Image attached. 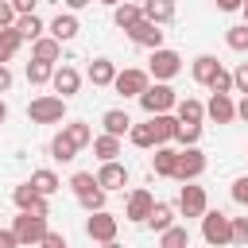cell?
I'll return each instance as SVG.
<instances>
[{
	"mask_svg": "<svg viewBox=\"0 0 248 248\" xmlns=\"http://www.w3.org/2000/svg\"><path fill=\"white\" fill-rule=\"evenodd\" d=\"M128 140H132L136 147H155V132H151V120H147V124H132V128H128Z\"/></svg>",
	"mask_w": 248,
	"mask_h": 248,
	"instance_id": "36",
	"label": "cell"
},
{
	"mask_svg": "<svg viewBox=\"0 0 248 248\" xmlns=\"http://www.w3.org/2000/svg\"><path fill=\"white\" fill-rule=\"evenodd\" d=\"M202 236H205V244H213V248L232 244V217L221 213V209H205V213H202Z\"/></svg>",
	"mask_w": 248,
	"mask_h": 248,
	"instance_id": "1",
	"label": "cell"
},
{
	"mask_svg": "<svg viewBox=\"0 0 248 248\" xmlns=\"http://www.w3.org/2000/svg\"><path fill=\"white\" fill-rule=\"evenodd\" d=\"M174 140H178L182 147H194V143L202 140V124H182V120H178V136H174Z\"/></svg>",
	"mask_w": 248,
	"mask_h": 248,
	"instance_id": "38",
	"label": "cell"
},
{
	"mask_svg": "<svg viewBox=\"0 0 248 248\" xmlns=\"http://www.w3.org/2000/svg\"><path fill=\"white\" fill-rule=\"evenodd\" d=\"M12 23H16V8H12L8 0H0V31H4V27H12Z\"/></svg>",
	"mask_w": 248,
	"mask_h": 248,
	"instance_id": "45",
	"label": "cell"
},
{
	"mask_svg": "<svg viewBox=\"0 0 248 248\" xmlns=\"http://www.w3.org/2000/svg\"><path fill=\"white\" fill-rule=\"evenodd\" d=\"M50 74H54V62H39V58L27 62V81H31V85H46Z\"/></svg>",
	"mask_w": 248,
	"mask_h": 248,
	"instance_id": "34",
	"label": "cell"
},
{
	"mask_svg": "<svg viewBox=\"0 0 248 248\" xmlns=\"http://www.w3.org/2000/svg\"><path fill=\"white\" fill-rule=\"evenodd\" d=\"M62 132L74 140V147H78V151H81L85 143H93V128H89L85 120H70V124H62Z\"/></svg>",
	"mask_w": 248,
	"mask_h": 248,
	"instance_id": "31",
	"label": "cell"
},
{
	"mask_svg": "<svg viewBox=\"0 0 248 248\" xmlns=\"http://www.w3.org/2000/svg\"><path fill=\"white\" fill-rule=\"evenodd\" d=\"M209 209V198H205V186H194V182H182L178 190V213L182 217H202Z\"/></svg>",
	"mask_w": 248,
	"mask_h": 248,
	"instance_id": "8",
	"label": "cell"
},
{
	"mask_svg": "<svg viewBox=\"0 0 248 248\" xmlns=\"http://www.w3.org/2000/svg\"><path fill=\"white\" fill-rule=\"evenodd\" d=\"M151 205H155V198H151V190H132L128 194V205H124V217L128 221H136V225H143L147 221V213H151Z\"/></svg>",
	"mask_w": 248,
	"mask_h": 248,
	"instance_id": "13",
	"label": "cell"
},
{
	"mask_svg": "<svg viewBox=\"0 0 248 248\" xmlns=\"http://www.w3.org/2000/svg\"><path fill=\"white\" fill-rule=\"evenodd\" d=\"M12 202L23 209V213H39V217H50V205H46V198L31 186V182H23V186H16L12 190Z\"/></svg>",
	"mask_w": 248,
	"mask_h": 248,
	"instance_id": "9",
	"label": "cell"
},
{
	"mask_svg": "<svg viewBox=\"0 0 248 248\" xmlns=\"http://www.w3.org/2000/svg\"><path fill=\"white\" fill-rule=\"evenodd\" d=\"M31 186H35V190H39L43 198H50V194H54V190L62 186V178H58L54 170H46V167H43V170H35V174H31Z\"/></svg>",
	"mask_w": 248,
	"mask_h": 248,
	"instance_id": "33",
	"label": "cell"
},
{
	"mask_svg": "<svg viewBox=\"0 0 248 248\" xmlns=\"http://www.w3.org/2000/svg\"><path fill=\"white\" fill-rule=\"evenodd\" d=\"M240 8H244V23H248V0H244V4H240Z\"/></svg>",
	"mask_w": 248,
	"mask_h": 248,
	"instance_id": "54",
	"label": "cell"
},
{
	"mask_svg": "<svg viewBox=\"0 0 248 248\" xmlns=\"http://www.w3.org/2000/svg\"><path fill=\"white\" fill-rule=\"evenodd\" d=\"M12 232H16L19 248H35V244L46 236V217H39V213H23V209H19V217H16V225H12Z\"/></svg>",
	"mask_w": 248,
	"mask_h": 248,
	"instance_id": "3",
	"label": "cell"
},
{
	"mask_svg": "<svg viewBox=\"0 0 248 248\" xmlns=\"http://www.w3.org/2000/svg\"><path fill=\"white\" fill-rule=\"evenodd\" d=\"M232 202H236V205H248V174L232 182Z\"/></svg>",
	"mask_w": 248,
	"mask_h": 248,
	"instance_id": "43",
	"label": "cell"
},
{
	"mask_svg": "<svg viewBox=\"0 0 248 248\" xmlns=\"http://www.w3.org/2000/svg\"><path fill=\"white\" fill-rule=\"evenodd\" d=\"M174 116L182 124H202L205 120V105L198 97H182V101H174Z\"/></svg>",
	"mask_w": 248,
	"mask_h": 248,
	"instance_id": "19",
	"label": "cell"
},
{
	"mask_svg": "<svg viewBox=\"0 0 248 248\" xmlns=\"http://www.w3.org/2000/svg\"><path fill=\"white\" fill-rule=\"evenodd\" d=\"M209 89H213V93H232V74H229V70H217L213 81H209Z\"/></svg>",
	"mask_w": 248,
	"mask_h": 248,
	"instance_id": "40",
	"label": "cell"
},
{
	"mask_svg": "<svg viewBox=\"0 0 248 248\" xmlns=\"http://www.w3.org/2000/svg\"><path fill=\"white\" fill-rule=\"evenodd\" d=\"M50 159H58V163H70V159H78V147H74V140H70L66 132H58V136L50 140Z\"/></svg>",
	"mask_w": 248,
	"mask_h": 248,
	"instance_id": "28",
	"label": "cell"
},
{
	"mask_svg": "<svg viewBox=\"0 0 248 248\" xmlns=\"http://www.w3.org/2000/svg\"><path fill=\"white\" fill-rule=\"evenodd\" d=\"M4 120H8V105L0 101V124H4Z\"/></svg>",
	"mask_w": 248,
	"mask_h": 248,
	"instance_id": "52",
	"label": "cell"
},
{
	"mask_svg": "<svg viewBox=\"0 0 248 248\" xmlns=\"http://www.w3.org/2000/svg\"><path fill=\"white\" fill-rule=\"evenodd\" d=\"M78 202H81L89 213H97V209H105V190H101V186H93V190H89V194H81Z\"/></svg>",
	"mask_w": 248,
	"mask_h": 248,
	"instance_id": "39",
	"label": "cell"
},
{
	"mask_svg": "<svg viewBox=\"0 0 248 248\" xmlns=\"http://www.w3.org/2000/svg\"><path fill=\"white\" fill-rule=\"evenodd\" d=\"M159 248H190V232L186 225H170L159 232Z\"/></svg>",
	"mask_w": 248,
	"mask_h": 248,
	"instance_id": "29",
	"label": "cell"
},
{
	"mask_svg": "<svg viewBox=\"0 0 248 248\" xmlns=\"http://www.w3.org/2000/svg\"><path fill=\"white\" fill-rule=\"evenodd\" d=\"M240 4H244V0H217V8H221V12H236Z\"/></svg>",
	"mask_w": 248,
	"mask_h": 248,
	"instance_id": "49",
	"label": "cell"
},
{
	"mask_svg": "<svg viewBox=\"0 0 248 248\" xmlns=\"http://www.w3.org/2000/svg\"><path fill=\"white\" fill-rule=\"evenodd\" d=\"M225 43H229V50L244 54V50H248V23H236V27H229V31H225Z\"/></svg>",
	"mask_w": 248,
	"mask_h": 248,
	"instance_id": "35",
	"label": "cell"
},
{
	"mask_svg": "<svg viewBox=\"0 0 248 248\" xmlns=\"http://www.w3.org/2000/svg\"><path fill=\"white\" fill-rule=\"evenodd\" d=\"M151 132H155V147H159V143H174V136H178V116L155 112V116H151Z\"/></svg>",
	"mask_w": 248,
	"mask_h": 248,
	"instance_id": "17",
	"label": "cell"
},
{
	"mask_svg": "<svg viewBox=\"0 0 248 248\" xmlns=\"http://www.w3.org/2000/svg\"><path fill=\"white\" fill-rule=\"evenodd\" d=\"M101 4H108V8H116V4H120V0H101Z\"/></svg>",
	"mask_w": 248,
	"mask_h": 248,
	"instance_id": "55",
	"label": "cell"
},
{
	"mask_svg": "<svg viewBox=\"0 0 248 248\" xmlns=\"http://www.w3.org/2000/svg\"><path fill=\"white\" fill-rule=\"evenodd\" d=\"M8 4H12V8H16V16H31V12H35V4H39V0H8Z\"/></svg>",
	"mask_w": 248,
	"mask_h": 248,
	"instance_id": "46",
	"label": "cell"
},
{
	"mask_svg": "<svg viewBox=\"0 0 248 248\" xmlns=\"http://www.w3.org/2000/svg\"><path fill=\"white\" fill-rule=\"evenodd\" d=\"M232 89H236V93H248V62H240V66L232 70Z\"/></svg>",
	"mask_w": 248,
	"mask_h": 248,
	"instance_id": "42",
	"label": "cell"
},
{
	"mask_svg": "<svg viewBox=\"0 0 248 248\" xmlns=\"http://www.w3.org/2000/svg\"><path fill=\"white\" fill-rule=\"evenodd\" d=\"M140 8H143V19H151V23H159V27L174 19V0H143Z\"/></svg>",
	"mask_w": 248,
	"mask_h": 248,
	"instance_id": "21",
	"label": "cell"
},
{
	"mask_svg": "<svg viewBox=\"0 0 248 248\" xmlns=\"http://www.w3.org/2000/svg\"><path fill=\"white\" fill-rule=\"evenodd\" d=\"M147 85H151V74H147V70H136V66L116 70V78H112V89H116L120 97H140Z\"/></svg>",
	"mask_w": 248,
	"mask_h": 248,
	"instance_id": "7",
	"label": "cell"
},
{
	"mask_svg": "<svg viewBox=\"0 0 248 248\" xmlns=\"http://www.w3.org/2000/svg\"><path fill=\"white\" fill-rule=\"evenodd\" d=\"M0 248H19V240H16L12 229H0Z\"/></svg>",
	"mask_w": 248,
	"mask_h": 248,
	"instance_id": "47",
	"label": "cell"
},
{
	"mask_svg": "<svg viewBox=\"0 0 248 248\" xmlns=\"http://www.w3.org/2000/svg\"><path fill=\"white\" fill-rule=\"evenodd\" d=\"M112 78H116V62H112V58H93V62H89V81H93V85L105 89V85H112Z\"/></svg>",
	"mask_w": 248,
	"mask_h": 248,
	"instance_id": "24",
	"label": "cell"
},
{
	"mask_svg": "<svg viewBox=\"0 0 248 248\" xmlns=\"http://www.w3.org/2000/svg\"><path fill=\"white\" fill-rule=\"evenodd\" d=\"M128 39L136 43V46H147V50H159L163 46V27L159 23H151V19H140L132 31H128Z\"/></svg>",
	"mask_w": 248,
	"mask_h": 248,
	"instance_id": "12",
	"label": "cell"
},
{
	"mask_svg": "<svg viewBox=\"0 0 248 248\" xmlns=\"http://www.w3.org/2000/svg\"><path fill=\"white\" fill-rule=\"evenodd\" d=\"M205 170V151L194 143V147H182L178 151V163H174V178L178 182H198Z\"/></svg>",
	"mask_w": 248,
	"mask_h": 248,
	"instance_id": "6",
	"label": "cell"
},
{
	"mask_svg": "<svg viewBox=\"0 0 248 248\" xmlns=\"http://www.w3.org/2000/svg\"><path fill=\"white\" fill-rule=\"evenodd\" d=\"M174 163H178V151H174L170 143H159V147H155V155H151V167H155V174H163V178H174Z\"/></svg>",
	"mask_w": 248,
	"mask_h": 248,
	"instance_id": "20",
	"label": "cell"
},
{
	"mask_svg": "<svg viewBox=\"0 0 248 248\" xmlns=\"http://www.w3.org/2000/svg\"><path fill=\"white\" fill-rule=\"evenodd\" d=\"M19 46H23V35H19L16 27H4V31H0V66H8Z\"/></svg>",
	"mask_w": 248,
	"mask_h": 248,
	"instance_id": "27",
	"label": "cell"
},
{
	"mask_svg": "<svg viewBox=\"0 0 248 248\" xmlns=\"http://www.w3.org/2000/svg\"><path fill=\"white\" fill-rule=\"evenodd\" d=\"M236 116H240V120H248V93L240 97V105H236Z\"/></svg>",
	"mask_w": 248,
	"mask_h": 248,
	"instance_id": "50",
	"label": "cell"
},
{
	"mask_svg": "<svg viewBox=\"0 0 248 248\" xmlns=\"http://www.w3.org/2000/svg\"><path fill=\"white\" fill-rule=\"evenodd\" d=\"M143 225H151L155 232H163V229H170V225H174V205H167V202H155Z\"/></svg>",
	"mask_w": 248,
	"mask_h": 248,
	"instance_id": "26",
	"label": "cell"
},
{
	"mask_svg": "<svg viewBox=\"0 0 248 248\" xmlns=\"http://www.w3.org/2000/svg\"><path fill=\"white\" fill-rule=\"evenodd\" d=\"M101 248H120V244H116V240H105V244H101Z\"/></svg>",
	"mask_w": 248,
	"mask_h": 248,
	"instance_id": "53",
	"label": "cell"
},
{
	"mask_svg": "<svg viewBox=\"0 0 248 248\" xmlns=\"http://www.w3.org/2000/svg\"><path fill=\"white\" fill-rule=\"evenodd\" d=\"M232 244L236 248L248 244V217H232Z\"/></svg>",
	"mask_w": 248,
	"mask_h": 248,
	"instance_id": "41",
	"label": "cell"
},
{
	"mask_svg": "<svg viewBox=\"0 0 248 248\" xmlns=\"http://www.w3.org/2000/svg\"><path fill=\"white\" fill-rule=\"evenodd\" d=\"M12 27H16V31L23 35V39H31V43H35V39H39V35L46 31V27H43V19H39L35 12H31V16H16V23H12Z\"/></svg>",
	"mask_w": 248,
	"mask_h": 248,
	"instance_id": "30",
	"label": "cell"
},
{
	"mask_svg": "<svg viewBox=\"0 0 248 248\" xmlns=\"http://www.w3.org/2000/svg\"><path fill=\"white\" fill-rule=\"evenodd\" d=\"M85 4H93V0H66V8H70V12H78V8H85Z\"/></svg>",
	"mask_w": 248,
	"mask_h": 248,
	"instance_id": "51",
	"label": "cell"
},
{
	"mask_svg": "<svg viewBox=\"0 0 248 248\" xmlns=\"http://www.w3.org/2000/svg\"><path fill=\"white\" fill-rule=\"evenodd\" d=\"M136 101L143 105V112H147V116H155V112H170L178 97H174V89H170L167 81H155V85H147Z\"/></svg>",
	"mask_w": 248,
	"mask_h": 248,
	"instance_id": "4",
	"label": "cell"
},
{
	"mask_svg": "<svg viewBox=\"0 0 248 248\" xmlns=\"http://www.w3.org/2000/svg\"><path fill=\"white\" fill-rule=\"evenodd\" d=\"M35 248H70V244H66V236H62V232H50V229H46V236H43Z\"/></svg>",
	"mask_w": 248,
	"mask_h": 248,
	"instance_id": "44",
	"label": "cell"
},
{
	"mask_svg": "<svg viewBox=\"0 0 248 248\" xmlns=\"http://www.w3.org/2000/svg\"><path fill=\"white\" fill-rule=\"evenodd\" d=\"M31 58H39V62H58V58H62V43L50 39V35H39V39L31 43Z\"/></svg>",
	"mask_w": 248,
	"mask_h": 248,
	"instance_id": "22",
	"label": "cell"
},
{
	"mask_svg": "<svg viewBox=\"0 0 248 248\" xmlns=\"http://www.w3.org/2000/svg\"><path fill=\"white\" fill-rule=\"evenodd\" d=\"M178 70H182V54H178V50H170V46H159V50H151L147 74H151L155 81H170Z\"/></svg>",
	"mask_w": 248,
	"mask_h": 248,
	"instance_id": "5",
	"label": "cell"
},
{
	"mask_svg": "<svg viewBox=\"0 0 248 248\" xmlns=\"http://www.w3.org/2000/svg\"><path fill=\"white\" fill-rule=\"evenodd\" d=\"M97 186V174H89V170H78L74 178H70V190H74V198H81V194H89Z\"/></svg>",
	"mask_w": 248,
	"mask_h": 248,
	"instance_id": "37",
	"label": "cell"
},
{
	"mask_svg": "<svg viewBox=\"0 0 248 248\" xmlns=\"http://www.w3.org/2000/svg\"><path fill=\"white\" fill-rule=\"evenodd\" d=\"M205 116L217 120V124H232V120H236V105H232V97H229V93H213L209 105H205Z\"/></svg>",
	"mask_w": 248,
	"mask_h": 248,
	"instance_id": "15",
	"label": "cell"
},
{
	"mask_svg": "<svg viewBox=\"0 0 248 248\" xmlns=\"http://www.w3.org/2000/svg\"><path fill=\"white\" fill-rule=\"evenodd\" d=\"M50 85H54V93H58V97H74V93H78V85H81V74H78L74 66H54Z\"/></svg>",
	"mask_w": 248,
	"mask_h": 248,
	"instance_id": "14",
	"label": "cell"
},
{
	"mask_svg": "<svg viewBox=\"0 0 248 248\" xmlns=\"http://www.w3.org/2000/svg\"><path fill=\"white\" fill-rule=\"evenodd\" d=\"M140 19H143V8H140V4H132V0H120V4L112 8V23H116L120 31H132Z\"/></svg>",
	"mask_w": 248,
	"mask_h": 248,
	"instance_id": "18",
	"label": "cell"
},
{
	"mask_svg": "<svg viewBox=\"0 0 248 248\" xmlns=\"http://www.w3.org/2000/svg\"><path fill=\"white\" fill-rule=\"evenodd\" d=\"M217 70H221V62H217L213 54H198V58H194V66H190V74H194V81H198V85H209Z\"/></svg>",
	"mask_w": 248,
	"mask_h": 248,
	"instance_id": "23",
	"label": "cell"
},
{
	"mask_svg": "<svg viewBox=\"0 0 248 248\" xmlns=\"http://www.w3.org/2000/svg\"><path fill=\"white\" fill-rule=\"evenodd\" d=\"M101 124H105V132H108V136H128V128H132V116H128L124 108H108V112L101 116Z\"/></svg>",
	"mask_w": 248,
	"mask_h": 248,
	"instance_id": "25",
	"label": "cell"
},
{
	"mask_svg": "<svg viewBox=\"0 0 248 248\" xmlns=\"http://www.w3.org/2000/svg\"><path fill=\"white\" fill-rule=\"evenodd\" d=\"M46 31H50V39H58V43H70V39L81 31V23H78V16H74V12H58V16L50 19V27H46Z\"/></svg>",
	"mask_w": 248,
	"mask_h": 248,
	"instance_id": "16",
	"label": "cell"
},
{
	"mask_svg": "<svg viewBox=\"0 0 248 248\" xmlns=\"http://www.w3.org/2000/svg\"><path fill=\"white\" fill-rule=\"evenodd\" d=\"M12 81H16V78H12V70H8V66H0V93H8V89H12Z\"/></svg>",
	"mask_w": 248,
	"mask_h": 248,
	"instance_id": "48",
	"label": "cell"
},
{
	"mask_svg": "<svg viewBox=\"0 0 248 248\" xmlns=\"http://www.w3.org/2000/svg\"><path fill=\"white\" fill-rule=\"evenodd\" d=\"M27 116H31L35 124H62V120H66V97H58V93H54V97H50V93H46V97H35V101L27 105Z\"/></svg>",
	"mask_w": 248,
	"mask_h": 248,
	"instance_id": "2",
	"label": "cell"
},
{
	"mask_svg": "<svg viewBox=\"0 0 248 248\" xmlns=\"http://www.w3.org/2000/svg\"><path fill=\"white\" fill-rule=\"evenodd\" d=\"M116 229H120V221H116L112 213H105V209L89 213V221H85V232H89V240H97V244L116 240Z\"/></svg>",
	"mask_w": 248,
	"mask_h": 248,
	"instance_id": "10",
	"label": "cell"
},
{
	"mask_svg": "<svg viewBox=\"0 0 248 248\" xmlns=\"http://www.w3.org/2000/svg\"><path fill=\"white\" fill-rule=\"evenodd\" d=\"M97 186H101L105 194H108V190H124V186H128V167L116 163V159L101 163V170H97Z\"/></svg>",
	"mask_w": 248,
	"mask_h": 248,
	"instance_id": "11",
	"label": "cell"
},
{
	"mask_svg": "<svg viewBox=\"0 0 248 248\" xmlns=\"http://www.w3.org/2000/svg\"><path fill=\"white\" fill-rule=\"evenodd\" d=\"M93 151H97V159H101V163L116 159V155H120V136H108V132H105V136H97V140H93Z\"/></svg>",
	"mask_w": 248,
	"mask_h": 248,
	"instance_id": "32",
	"label": "cell"
}]
</instances>
